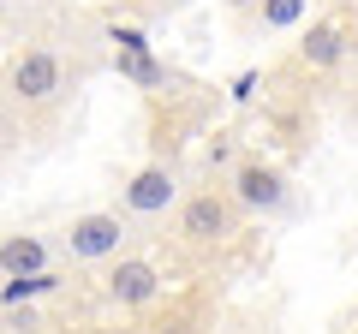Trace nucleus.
<instances>
[{
    "label": "nucleus",
    "instance_id": "obj_1",
    "mask_svg": "<svg viewBox=\"0 0 358 334\" xmlns=\"http://www.w3.org/2000/svg\"><path fill=\"white\" fill-rule=\"evenodd\" d=\"M90 66H96V60H84V54L72 60L66 42L42 30L36 42L13 48V60L0 66V102L13 108L18 119H42V126H48V119L72 102V90L84 84Z\"/></svg>",
    "mask_w": 358,
    "mask_h": 334
},
{
    "label": "nucleus",
    "instance_id": "obj_2",
    "mask_svg": "<svg viewBox=\"0 0 358 334\" xmlns=\"http://www.w3.org/2000/svg\"><path fill=\"white\" fill-rule=\"evenodd\" d=\"M245 233V209L233 203V191H227V180H203V185H192V191L179 197V209H173V239L185 245V251H227L233 239Z\"/></svg>",
    "mask_w": 358,
    "mask_h": 334
},
{
    "label": "nucleus",
    "instance_id": "obj_3",
    "mask_svg": "<svg viewBox=\"0 0 358 334\" xmlns=\"http://www.w3.org/2000/svg\"><path fill=\"white\" fill-rule=\"evenodd\" d=\"M227 191L233 203L245 209V221H281L293 215L299 191H293V173L281 161H268V155H239V167L227 173Z\"/></svg>",
    "mask_w": 358,
    "mask_h": 334
},
{
    "label": "nucleus",
    "instance_id": "obj_4",
    "mask_svg": "<svg viewBox=\"0 0 358 334\" xmlns=\"http://www.w3.org/2000/svg\"><path fill=\"white\" fill-rule=\"evenodd\" d=\"M131 245V215L126 209H84L60 227V257L72 269H96V263L120 257Z\"/></svg>",
    "mask_w": 358,
    "mask_h": 334
},
{
    "label": "nucleus",
    "instance_id": "obj_5",
    "mask_svg": "<svg viewBox=\"0 0 358 334\" xmlns=\"http://www.w3.org/2000/svg\"><path fill=\"white\" fill-rule=\"evenodd\" d=\"M179 197H185V173H179L173 155H155V161L131 167L126 185H120V203H126L131 221H162V215H173Z\"/></svg>",
    "mask_w": 358,
    "mask_h": 334
},
{
    "label": "nucleus",
    "instance_id": "obj_6",
    "mask_svg": "<svg viewBox=\"0 0 358 334\" xmlns=\"http://www.w3.org/2000/svg\"><path fill=\"white\" fill-rule=\"evenodd\" d=\"M102 305H114V310H150V305H162V293H167V275L155 269V257H138V251H120V257H108L102 263Z\"/></svg>",
    "mask_w": 358,
    "mask_h": 334
},
{
    "label": "nucleus",
    "instance_id": "obj_7",
    "mask_svg": "<svg viewBox=\"0 0 358 334\" xmlns=\"http://www.w3.org/2000/svg\"><path fill=\"white\" fill-rule=\"evenodd\" d=\"M346 54H352V36H346L341 18H310V30L299 36V66L305 72H341Z\"/></svg>",
    "mask_w": 358,
    "mask_h": 334
},
{
    "label": "nucleus",
    "instance_id": "obj_8",
    "mask_svg": "<svg viewBox=\"0 0 358 334\" xmlns=\"http://www.w3.org/2000/svg\"><path fill=\"white\" fill-rule=\"evenodd\" d=\"M60 263V239L48 233H0V281L6 275H36V269H54Z\"/></svg>",
    "mask_w": 358,
    "mask_h": 334
},
{
    "label": "nucleus",
    "instance_id": "obj_9",
    "mask_svg": "<svg viewBox=\"0 0 358 334\" xmlns=\"http://www.w3.org/2000/svg\"><path fill=\"white\" fill-rule=\"evenodd\" d=\"M310 13V0H257L251 13H245V24L263 30V36H281V30H299Z\"/></svg>",
    "mask_w": 358,
    "mask_h": 334
},
{
    "label": "nucleus",
    "instance_id": "obj_10",
    "mask_svg": "<svg viewBox=\"0 0 358 334\" xmlns=\"http://www.w3.org/2000/svg\"><path fill=\"white\" fill-rule=\"evenodd\" d=\"M239 155H245V143H239V131H233V126L203 131V173H209V180H227L233 167H239Z\"/></svg>",
    "mask_w": 358,
    "mask_h": 334
},
{
    "label": "nucleus",
    "instance_id": "obj_11",
    "mask_svg": "<svg viewBox=\"0 0 358 334\" xmlns=\"http://www.w3.org/2000/svg\"><path fill=\"white\" fill-rule=\"evenodd\" d=\"M114 72H120V78H131V84H143V90L167 84V66L155 60L150 48H143V54H114Z\"/></svg>",
    "mask_w": 358,
    "mask_h": 334
},
{
    "label": "nucleus",
    "instance_id": "obj_12",
    "mask_svg": "<svg viewBox=\"0 0 358 334\" xmlns=\"http://www.w3.org/2000/svg\"><path fill=\"white\" fill-rule=\"evenodd\" d=\"M257 84H263V72H257V66H245V72L233 78V90H227V96H233V102H251V96H257Z\"/></svg>",
    "mask_w": 358,
    "mask_h": 334
},
{
    "label": "nucleus",
    "instance_id": "obj_13",
    "mask_svg": "<svg viewBox=\"0 0 358 334\" xmlns=\"http://www.w3.org/2000/svg\"><path fill=\"white\" fill-rule=\"evenodd\" d=\"M179 6H185V0H150V6H143V18H162V13H179Z\"/></svg>",
    "mask_w": 358,
    "mask_h": 334
},
{
    "label": "nucleus",
    "instance_id": "obj_14",
    "mask_svg": "<svg viewBox=\"0 0 358 334\" xmlns=\"http://www.w3.org/2000/svg\"><path fill=\"white\" fill-rule=\"evenodd\" d=\"M251 6H257V0H227V13H251Z\"/></svg>",
    "mask_w": 358,
    "mask_h": 334
},
{
    "label": "nucleus",
    "instance_id": "obj_15",
    "mask_svg": "<svg viewBox=\"0 0 358 334\" xmlns=\"http://www.w3.org/2000/svg\"><path fill=\"white\" fill-rule=\"evenodd\" d=\"M0 13H6V0H0Z\"/></svg>",
    "mask_w": 358,
    "mask_h": 334
}]
</instances>
